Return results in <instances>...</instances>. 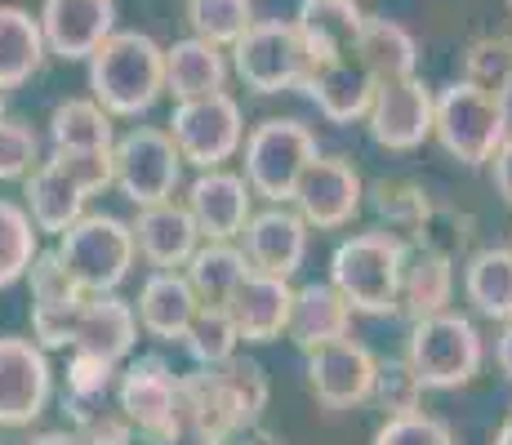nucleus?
I'll return each instance as SVG.
<instances>
[{"instance_id": "1", "label": "nucleus", "mask_w": 512, "mask_h": 445, "mask_svg": "<svg viewBox=\"0 0 512 445\" xmlns=\"http://www.w3.org/2000/svg\"><path fill=\"white\" fill-rule=\"evenodd\" d=\"M116 187V156L112 147L98 152H49L32 174L23 178V205L36 227L49 236H63L76 219L90 214V196Z\"/></svg>"}, {"instance_id": "2", "label": "nucleus", "mask_w": 512, "mask_h": 445, "mask_svg": "<svg viewBox=\"0 0 512 445\" xmlns=\"http://www.w3.org/2000/svg\"><path fill=\"white\" fill-rule=\"evenodd\" d=\"M90 94L116 121H139L165 94V45L147 32H112L90 54Z\"/></svg>"}, {"instance_id": "3", "label": "nucleus", "mask_w": 512, "mask_h": 445, "mask_svg": "<svg viewBox=\"0 0 512 445\" xmlns=\"http://www.w3.org/2000/svg\"><path fill=\"white\" fill-rule=\"evenodd\" d=\"M410 259V241L392 227H370L352 232L348 241L334 245L330 254V281L352 303L357 316H392L401 294V272Z\"/></svg>"}, {"instance_id": "4", "label": "nucleus", "mask_w": 512, "mask_h": 445, "mask_svg": "<svg viewBox=\"0 0 512 445\" xmlns=\"http://www.w3.org/2000/svg\"><path fill=\"white\" fill-rule=\"evenodd\" d=\"M512 134V112L508 98L486 94V89L455 81L437 94V125L432 138L437 147L459 161L464 170H481V165L495 161V152L504 147V138Z\"/></svg>"}, {"instance_id": "5", "label": "nucleus", "mask_w": 512, "mask_h": 445, "mask_svg": "<svg viewBox=\"0 0 512 445\" xmlns=\"http://www.w3.org/2000/svg\"><path fill=\"white\" fill-rule=\"evenodd\" d=\"M401 356H406V365L419 374V383L428 392H455V388H468L481 374L486 343H481V330L472 325V316L437 312V316H423V321H410L406 352Z\"/></svg>"}, {"instance_id": "6", "label": "nucleus", "mask_w": 512, "mask_h": 445, "mask_svg": "<svg viewBox=\"0 0 512 445\" xmlns=\"http://www.w3.org/2000/svg\"><path fill=\"white\" fill-rule=\"evenodd\" d=\"M312 67H317V58H312V49L303 41L294 18H254L250 32L232 45L236 81L263 98L303 89Z\"/></svg>"}, {"instance_id": "7", "label": "nucleus", "mask_w": 512, "mask_h": 445, "mask_svg": "<svg viewBox=\"0 0 512 445\" xmlns=\"http://www.w3.org/2000/svg\"><path fill=\"white\" fill-rule=\"evenodd\" d=\"M321 156L317 134L294 116H268V121L250 125L241 147V174L250 178L254 196H263L268 205H290L299 178L308 174V165Z\"/></svg>"}, {"instance_id": "8", "label": "nucleus", "mask_w": 512, "mask_h": 445, "mask_svg": "<svg viewBox=\"0 0 512 445\" xmlns=\"http://www.w3.org/2000/svg\"><path fill=\"white\" fill-rule=\"evenodd\" d=\"M54 250L63 254V263L72 267V276L81 281L85 294H116L130 281L134 263H139L134 223H125L121 214L107 210H90L85 219H76L58 236Z\"/></svg>"}, {"instance_id": "9", "label": "nucleus", "mask_w": 512, "mask_h": 445, "mask_svg": "<svg viewBox=\"0 0 512 445\" xmlns=\"http://www.w3.org/2000/svg\"><path fill=\"white\" fill-rule=\"evenodd\" d=\"M116 405L134 419L143 445H183V374L156 352L121 365Z\"/></svg>"}, {"instance_id": "10", "label": "nucleus", "mask_w": 512, "mask_h": 445, "mask_svg": "<svg viewBox=\"0 0 512 445\" xmlns=\"http://www.w3.org/2000/svg\"><path fill=\"white\" fill-rule=\"evenodd\" d=\"M112 156H116V192L134 210L156 205V201H174L187 161L170 130H161V125H134V130H125L116 138Z\"/></svg>"}, {"instance_id": "11", "label": "nucleus", "mask_w": 512, "mask_h": 445, "mask_svg": "<svg viewBox=\"0 0 512 445\" xmlns=\"http://www.w3.org/2000/svg\"><path fill=\"white\" fill-rule=\"evenodd\" d=\"M165 130L174 134V143H179L183 161L192 170H223L245 147V116L228 89L174 103V116Z\"/></svg>"}, {"instance_id": "12", "label": "nucleus", "mask_w": 512, "mask_h": 445, "mask_svg": "<svg viewBox=\"0 0 512 445\" xmlns=\"http://www.w3.org/2000/svg\"><path fill=\"white\" fill-rule=\"evenodd\" d=\"M54 401L49 348L23 334H0V428L23 432Z\"/></svg>"}, {"instance_id": "13", "label": "nucleus", "mask_w": 512, "mask_h": 445, "mask_svg": "<svg viewBox=\"0 0 512 445\" xmlns=\"http://www.w3.org/2000/svg\"><path fill=\"white\" fill-rule=\"evenodd\" d=\"M374 383H379V356H374L366 343L352 339V334L348 339H334L308 356V392H312V401L330 414L370 405Z\"/></svg>"}, {"instance_id": "14", "label": "nucleus", "mask_w": 512, "mask_h": 445, "mask_svg": "<svg viewBox=\"0 0 512 445\" xmlns=\"http://www.w3.org/2000/svg\"><path fill=\"white\" fill-rule=\"evenodd\" d=\"M366 178L348 161V156H317L308 165V174L294 187V210L303 214L317 232H339L366 210Z\"/></svg>"}, {"instance_id": "15", "label": "nucleus", "mask_w": 512, "mask_h": 445, "mask_svg": "<svg viewBox=\"0 0 512 445\" xmlns=\"http://www.w3.org/2000/svg\"><path fill=\"white\" fill-rule=\"evenodd\" d=\"M432 125H437V94L419 76L388 81L374 89V103L366 116V134L374 147H383V152H415V147L432 138Z\"/></svg>"}, {"instance_id": "16", "label": "nucleus", "mask_w": 512, "mask_h": 445, "mask_svg": "<svg viewBox=\"0 0 512 445\" xmlns=\"http://www.w3.org/2000/svg\"><path fill=\"white\" fill-rule=\"evenodd\" d=\"M27 294H32V339L49 352L72 348L76 312L85 303V290L58 250L36 254L32 272H27Z\"/></svg>"}, {"instance_id": "17", "label": "nucleus", "mask_w": 512, "mask_h": 445, "mask_svg": "<svg viewBox=\"0 0 512 445\" xmlns=\"http://www.w3.org/2000/svg\"><path fill=\"white\" fill-rule=\"evenodd\" d=\"M250 428L223 365H196L183 374V445H232Z\"/></svg>"}, {"instance_id": "18", "label": "nucleus", "mask_w": 512, "mask_h": 445, "mask_svg": "<svg viewBox=\"0 0 512 445\" xmlns=\"http://www.w3.org/2000/svg\"><path fill=\"white\" fill-rule=\"evenodd\" d=\"M183 205L192 210L196 227L205 241H241L245 223L254 219V187L245 174L236 170H196L187 183Z\"/></svg>"}, {"instance_id": "19", "label": "nucleus", "mask_w": 512, "mask_h": 445, "mask_svg": "<svg viewBox=\"0 0 512 445\" xmlns=\"http://www.w3.org/2000/svg\"><path fill=\"white\" fill-rule=\"evenodd\" d=\"M49 58L90 63V54L116 32V0H41Z\"/></svg>"}, {"instance_id": "20", "label": "nucleus", "mask_w": 512, "mask_h": 445, "mask_svg": "<svg viewBox=\"0 0 512 445\" xmlns=\"http://www.w3.org/2000/svg\"><path fill=\"white\" fill-rule=\"evenodd\" d=\"M308 232L312 223L294 205H268V210H254V219L245 223L241 250L250 254V263L259 272L294 281V272L308 259Z\"/></svg>"}, {"instance_id": "21", "label": "nucleus", "mask_w": 512, "mask_h": 445, "mask_svg": "<svg viewBox=\"0 0 512 445\" xmlns=\"http://www.w3.org/2000/svg\"><path fill=\"white\" fill-rule=\"evenodd\" d=\"M374 89H379V81H374L370 67L361 63L357 49H352V54H339V58H321V63L312 67L303 94L317 103V112L326 116L330 125H357L370 116Z\"/></svg>"}, {"instance_id": "22", "label": "nucleus", "mask_w": 512, "mask_h": 445, "mask_svg": "<svg viewBox=\"0 0 512 445\" xmlns=\"http://www.w3.org/2000/svg\"><path fill=\"white\" fill-rule=\"evenodd\" d=\"M134 245H139V259L152 267V272H183L187 259L201 250V227H196L192 210L183 201H156L143 205L134 214Z\"/></svg>"}, {"instance_id": "23", "label": "nucleus", "mask_w": 512, "mask_h": 445, "mask_svg": "<svg viewBox=\"0 0 512 445\" xmlns=\"http://www.w3.org/2000/svg\"><path fill=\"white\" fill-rule=\"evenodd\" d=\"M228 312H232L245 343H277V339H285V330H290L294 285L285 281V276L250 267V276L236 285V294L228 299Z\"/></svg>"}, {"instance_id": "24", "label": "nucleus", "mask_w": 512, "mask_h": 445, "mask_svg": "<svg viewBox=\"0 0 512 445\" xmlns=\"http://www.w3.org/2000/svg\"><path fill=\"white\" fill-rule=\"evenodd\" d=\"M201 294L192 290L183 272H147L139 285V299H134V312H139V325L147 339L156 343H183L187 325L201 312Z\"/></svg>"}, {"instance_id": "25", "label": "nucleus", "mask_w": 512, "mask_h": 445, "mask_svg": "<svg viewBox=\"0 0 512 445\" xmlns=\"http://www.w3.org/2000/svg\"><path fill=\"white\" fill-rule=\"evenodd\" d=\"M450 299H455V259H450V250L432 241L410 245L406 272H401L397 316L423 321V316L450 312Z\"/></svg>"}, {"instance_id": "26", "label": "nucleus", "mask_w": 512, "mask_h": 445, "mask_svg": "<svg viewBox=\"0 0 512 445\" xmlns=\"http://www.w3.org/2000/svg\"><path fill=\"white\" fill-rule=\"evenodd\" d=\"M139 312L134 303H125L121 294H85L81 312H76V330H72V348L112 356V361H130L139 348Z\"/></svg>"}, {"instance_id": "27", "label": "nucleus", "mask_w": 512, "mask_h": 445, "mask_svg": "<svg viewBox=\"0 0 512 445\" xmlns=\"http://www.w3.org/2000/svg\"><path fill=\"white\" fill-rule=\"evenodd\" d=\"M352 303L339 294L334 281H317V285H299L294 290V312H290V330L285 339L294 343L303 356H312L317 348H326L334 339H348L352 334Z\"/></svg>"}, {"instance_id": "28", "label": "nucleus", "mask_w": 512, "mask_h": 445, "mask_svg": "<svg viewBox=\"0 0 512 445\" xmlns=\"http://www.w3.org/2000/svg\"><path fill=\"white\" fill-rule=\"evenodd\" d=\"M228 76L232 63L223 45L205 41V36H183V41L165 45V94L174 103L219 94V89H228Z\"/></svg>"}, {"instance_id": "29", "label": "nucleus", "mask_w": 512, "mask_h": 445, "mask_svg": "<svg viewBox=\"0 0 512 445\" xmlns=\"http://www.w3.org/2000/svg\"><path fill=\"white\" fill-rule=\"evenodd\" d=\"M366 9L357 0H299L294 9V23H299L303 41H308L312 58H339V54H352L366 32Z\"/></svg>"}, {"instance_id": "30", "label": "nucleus", "mask_w": 512, "mask_h": 445, "mask_svg": "<svg viewBox=\"0 0 512 445\" xmlns=\"http://www.w3.org/2000/svg\"><path fill=\"white\" fill-rule=\"evenodd\" d=\"M49 45L41 14H27L23 5H0V89L27 85L45 67Z\"/></svg>"}, {"instance_id": "31", "label": "nucleus", "mask_w": 512, "mask_h": 445, "mask_svg": "<svg viewBox=\"0 0 512 445\" xmlns=\"http://www.w3.org/2000/svg\"><path fill=\"white\" fill-rule=\"evenodd\" d=\"M464 299L481 321H512V245H486L464 263Z\"/></svg>"}, {"instance_id": "32", "label": "nucleus", "mask_w": 512, "mask_h": 445, "mask_svg": "<svg viewBox=\"0 0 512 445\" xmlns=\"http://www.w3.org/2000/svg\"><path fill=\"white\" fill-rule=\"evenodd\" d=\"M116 116L103 103L90 98H63L49 112V147L54 152H98V147H116Z\"/></svg>"}, {"instance_id": "33", "label": "nucleus", "mask_w": 512, "mask_h": 445, "mask_svg": "<svg viewBox=\"0 0 512 445\" xmlns=\"http://www.w3.org/2000/svg\"><path fill=\"white\" fill-rule=\"evenodd\" d=\"M250 254L241 250V241H201V250L187 259L183 276L192 281V290L201 294V303H223L236 294V285L250 276Z\"/></svg>"}, {"instance_id": "34", "label": "nucleus", "mask_w": 512, "mask_h": 445, "mask_svg": "<svg viewBox=\"0 0 512 445\" xmlns=\"http://www.w3.org/2000/svg\"><path fill=\"white\" fill-rule=\"evenodd\" d=\"M357 58L370 67L374 81L388 85V81H406V76H415L419 45H415V36H410L401 23L370 14L366 18V32H361V41H357Z\"/></svg>"}, {"instance_id": "35", "label": "nucleus", "mask_w": 512, "mask_h": 445, "mask_svg": "<svg viewBox=\"0 0 512 445\" xmlns=\"http://www.w3.org/2000/svg\"><path fill=\"white\" fill-rule=\"evenodd\" d=\"M116 383H121V361L98 356V352H85V348H72V361H67V374H63V410H67V419H81L85 410L112 401Z\"/></svg>"}, {"instance_id": "36", "label": "nucleus", "mask_w": 512, "mask_h": 445, "mask_svg": "<svg viewBox=\"0 0 512 445\" xmlns=\"http://www.w3.org/2000/svg\"><path fill=\"white\" fill-rule=\"evenodd\" d=\"M370 205L379 210L383 227L410 232V236H423L432 219H437V205H432L428 187L415 183V178H379L370 187Z\"/></svg>"}, {"instance_id": "37", "label": "nucleus", "mask_w": 512, "mask_h": 445, "mask_svg": "<svg viewBox=\"0 0 512 445\" xmlns=\"http://www.w3.org/2000/svg\"><path fill=\"white\" fill-rule=\"evenodd\" d=\"M36 254H41V227L27 214V205L0 196V290L27 281Z\"/></svg>"}, {"instance_id": "38", "label": "nucleus", "mask_w": 512, "mask_h": 445, "mask_svg": "<svg viewBox=\"0 0 512 445\" xmlns=\"http://www.w3.org/2000/svg\"><path fill=\"white\" fill-rule=\"evenodd\" d=\"M241 343V330H236L232 312L223 303H205L183 334V352L192 356V365H228Z\"/></svg>"}, {"instance_id": "39", "label": "nucleus", "mask_w": 512, "mask_h": 445, "mask_svg": "<svg viewBox=\"0 0 512 445\" xmlns=\"http://www.w3.org/2000/svg\"><path fill=\"white\" fill-rule=\"evenodd\" d=\"M183 18L192 36L232 49L254 27V0H183Z\"/></svg>"}, {"instance_id": "40", "label": "nucleus", "mask_w": 512, "mask_h": 445, "mask_svg": "<svg viewBox=\"0 0 512 445\" xmlns=\"http://www.w3.org/2000/svg\"><path fill=\"white\" fill-rule=\"evenodd\" d=\"M464 81L486 94L512 98V36L495 32L464 49Z\"/></svg>"}, {"instance_id": "41", "label": "nucleus", "mask_w": 512, "mask_h": 445, "mask_svg": "<svg viewBox=\"0 0 512 445\" xmlns=\"http://www.w3.org/2000/svg\"><path fill=\"white\" fill-rule=\"evenodd\" d=\"M370 445H455V432L437 414L410 410V414H388Z\"/></svg>"}, {"instance_id": "42", "label": "nucleus", "mask_w": 512, "mask_h": 445, "mask_svg": "<svg viewBox=\"0 0 512 445\" xmlns=\"http://www.w3.org/2000/svg\"><path fill=\"white\" fill-rule=\"evenodd\" d=\"M41 165V138L27 121L18 116H5L0 121V183H14V178H27Z\"/></svg>"}, {"instance_id": "43", "label": "nucleus", "mask_w": 512, "mask_h": 445, "mask_svg": "<svg viewBox=\"0 0 512 445\" xmlns=\"http://www.w3.org/2000/svg\"><path fill=\"white\" fill-rule=\"evenodd\" d=\"M423 383H419V374L406 365V356L401 361H392V365H379V383H374V401L370 405H379L383 410V419L388 414H410V410H423Z\"/></svg>"}, {"instance_id": "44", "label": "nucleus", "mask_w": 512, "mask_h": 445, "mask_svg": "<svg viewBox=\"0 0 512 445\" xmlns=\"http://www.w3.org/2000/svg\"><path fill=\"white\" fill-rule=\"evenodd\" d=\"M72 428L81 432L85 445H134V441H143L139 428H134V419L116 405V397L94 405V410H85L81 419H72Z\"/></svg>"}, {"instance_id": "45", "label": "nucleus", "mask_w": 512, "mask_h": 445, "mask_svg": "<svg viewBox=\"0 0 512 445\" xmlns=\"http://www.w3.org/2000/svg\"><path fill=\"white\" fill-rule=\"evenodd\" d=\"M223 374H228L236 401H241L245 423H250V428H259L263 410H268V397H272V392H268V374H263L254 361H241V356H232V361L223 365Z\"/></svg>"}, {"instance_id": "46", "label": "nucleus", "mask_w": 512, "mask_h": 445, "mask_svg": "<svg viewBox=\"0 0 512 445\" xmlns=\"http://www.w3.org/2000/svg\"><path fill=\"white\" fill-rule=\"evenodd\" d=\"M490 183H495V192L504 196V205L512 210V134L504 138V147L495 152V161H490Z\"/></svg>"}, {"instance_id": "47", "label": "nucleus", "mask_w": 512, "mask_h": 445, "mask_svg": "<svg viewBox=\"0 0 512 445\" xmlns=\"http://www.w3.org/2000/svg\"><path fill=\"white\" fill-rule=\"evenodd\" d=\"M495 365L512 383V321H504V330H499V339H495Z\"/></svg>"}, {"instance_id": "48", "label": "nucleus", "mask_w": 512, "mask_h": 445, "mask_svg": "<svg viewBox=\"0 0 512 445\" xmlns=\"http://www.w3.org/2000/svg\"><path fill=\"white\" fill-rule=\"evenodd\" d=\"M23 445H85V441L76 428H54V432H36V437H27Z\"/></svg>"}, {"instance_id": "49", "label": "nucleus", "mask_w": 512, "mask_h": 445, "mask_svg": "<svg viewBox=\"0 0 512 445\" xmlns=\"http://www.w3.org/2000/svg\"><path fill=\"white\" fill-rule=\"evenodd\" d=\"M232 445H285V441L277 437V432H268V428H263V423H259V428H245V432H241V437H236Z\"/></svg>"}, {"instance_id": "50", "label": "nucleus", "mask_w": 512, "mask_h": 445, "mask_svg": "<svg viewBox=\"0 0 512 445\" xmlns=\"http://www.w3.org/2000/svg\"><path fill=\"white\" fill-rule=\"evenodd\" d=\"M490 445H512V414L499 423V432H495V441H490Z\"/></svg>"}, {"instance_id": "51", "label": "nucleus", "mask_w": 512, "mask_h": 445, "mask_svg": "<svg viewBox=\"0 0 512 445\" xmlns=\"http://www.w3.org/2000/svg\"><path fill=\"white\" fill-rule=\"evenodd\" d=\"M5 94H9V89H0V121H5V116H9V107H5Z\"/></svg>"}, {"instance_id": "52", "label": "nucleus", "mask_w": 512, "mask_h": 445, "mask_svg": "<svg viewBox=\"0 0 512 445\" xmlns=\"http://www.w3.org/2000/svg\"><path fill=\"white\" fill-rule=\"evenodd\" d=\"M508 9H512V0H508Z\"/></svg>"}, {"instance_id": "53", "label": "nucleus", "mask_w": 512, "mask_h": 445, "mask_svg": "<svg viewBox=\"0 0 512 445\" xmlns=\"http://www.w3.org/2000/svg\"><path fill=\"white\" fill-rule=\"evenodd\" d=\"M508 414H512V410H508Z\"/></svg>"}]
</instances>
